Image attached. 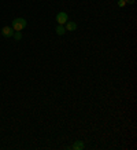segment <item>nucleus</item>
Masks as SVG:
<instances>
[{
  "label": "nucleus",
  "mask_w": 137,
  "mask_h": 150,
  "mask_svg": "<svg viewBox=\"0 0 137 150\" xmlns=\"http://www.w3.org/2000/svg\"><path fill=\"white\" fill-rule=\"evenodd\" d=\"M27 25L26 19L25 18H15L13 19V22H11V28H13L15 32H21L22 29H25Z\"/></svg>",
  "instance_id": "f257e3e1"
},
{
  "label": "nucleus",
  "mask_w": 137,
  "mask_h": 150,
  "mask_svg": "<svg viewBox=\"0 0 137 150\" xmlns=\"http://www.w3.org/2000/svg\"><path fill=\"white\" fill-rule=\"evenodd\" d=\"M67 21H68V15L66 13H63V11L56 15V22H58V25H64Z\"/></svg>",
  "instance_id": "f03ea898"
},
{
  "label": "nucleus",
  "mask_w": 137,
  "mask_h": 150,
  "mask_svg": "<svg viewBox=\"0 0 137 150\" xmlns=\"http://www.w3.org/2000/svg\"><path fill=\"white\" fill-rule=\"evenodd\" d=\"M14 33H15V30H14L11 26H4L3 29H1V35L4 37H13Z\"/></svg>",
  "instance_id": "7ed1b4c3"
},
{
  "label": "nucleus",
  "mask_w": 137,
  "mask_h": 150,
  "mask_svg": "<svg viewBox=\"0 0 137 150\" xmlns=\"http://www.w3.org/2000/svg\"><path fill=\"white\" fill-rule=\"evenodd\" d=\"M85 147V142L84 141H77V142H74L73 145H71V147L70 149H74V150H82Z\"/></svg>",
  "instance_id": "20e7f679"
},
{
  "label": "nucleus",
  "mask_w": 137,
  "mask_h": 150,
  "mask_svg": "<svg viewBox=\"0 0 137 150\" xmlns=\"http://www.w3.org/2000/svg\"><path fill=\"white\" fill-rule=\"evenodd\" d=\"M64 25H66V26H64V29H66V30H68V32H74V30L77 29V23H75V22H68V21H67Z\"/></svg>",
  "instance_id": "39448f33"
},
{
  "label": "nucleus",
  "mask_w": 137,
  "mask_h": 150,
  "mask_svg": "<svg viewBox=\"0 0 137 150\" xmlns=\"http://www.w3.org/2000/svg\"><path fill=\"white\" fill-rule=\"evenodd\" d=\"M55 30H56V33H58L59 36H62V35H64V33H66V29H64L63 25H58V26L55 28Z\"/></svg>",
  "instance_id": "423d86ee"
},
{
  "label": "nucleus",
  "mask_w": 137,
  "mask_h": 150,
  "mask_svg": "<svg viewBox=\"0 0 137 150\" xmlns=\"http://www.w3.org/2000/svg\"><path fill=\"white\" fill-rule=\"evenodd\" d=\"M14 39H15V40H21V39H22V33H21V32H15V33H14Z\"/></svg>",
  "instance_id": "0eeeda50"
},
{
  "label": "nucleus",
  "mask_w": 137,
  "mask_h": 150,
  "mask_svg": "<svg viewBox=\"0 0 137 150\" xmlns=\"http://www.w3.org/2000/svg\"><path fill=\"white\" fill-rule=\"evenodd\" d=\"M125 6H126V1H125V0H118V7L123 8Z\"/></svg>",
  "instance_id": "6e6552de"
},
{
  "label": "nucleus",
  "mask_w": 137,
  "mask_h": 150,
  "mask_svg": "<svg viewBox=\"0 0 137 150\" xmlns=\"http://www.w3.org/2000/svg\"><path fill=\"white\" fill-rule=\"evenodd\" d=\"M125 1H126V3H129V4H133V3H134V0H125Z\"/></svg>",
  "instance_id": "1a4fd4ad"
}]
</instances>
